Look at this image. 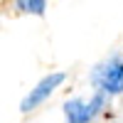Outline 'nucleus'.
<instances>
[{"label":"nucleus","mask_w":123,"mask_h":123,"mask_svg":"<svg viewBox=\"0 0 123 123\" xmlns=\"http://www.w3.org/2000/svg\"><path fill=\"white\" fill-rule=\"evenodd\" d=\"M64 79H67V74H64V71H54V74L44 76V79H42V81H39V84H37L32 91H30L25 98H22V104H20V111H25V113H27V111L37 108V106L42 104V101H44L49 94H52V91H54V89H57Z\"/></svg>","instance_id":"nucleus-2"},{"label":"nucleus","mask_w":123,"mask_h":123,"mask_svg":"<svg viewBox=\"0 0 123 123\" xmlns=\"http://www.w3.org/2000/svg\"><path fill=\"white\" fill-rule=\"evenodd\" d=\"M64 113H67L69 123H89V121H91L89 106L84 104V101H79V98L67 101V104H64Z\"/></svg>","instance_id":"nucleus-3"},{"label":"nucleus","mask_w":123,"mask_h":123,"mask_svg":"<svg viewBox=\"0 0 123 123\" xmlns=\"http://www.w3.org/2000/svg\"><path fill=\"white\" fill-rule=\"evenodd\" d=\"M86 106H89V116L94 118V116L98 113V111L104 108V94H96L94 98H91V104H86Z\"/></svg>","instance_id":"nucleus-5"},{"label":"nucleus","mask_w":123,"mask_h":123,"mask_svg":"<svg viewBox=\"0 0 123 123\" xmlns=\"http://www.w3.org/2000/svg\"><path fill=\"white\" fill-rule=\"evenodd\" d=\"M17 7L22 10V12H32V15H44L47 10V3H42V0H20Z\"/></svg>","instance_id":"nucleus-4"},{"label":"nucleus","mask_w":123,"mask_h":123,"mask_svg":"<svg viewBox=\"0 0 123 123\" xmlns=\"http://www.w3.org/2000/svg\"><path fill=\"white\" fill-rule=\"evenodd\" d=\"M94 81L101 89V94H121L123 91V62L111 59L108 64L98 67L94 74Z\"/></svg>","instance_id":"nucleus-1"}]
</instances>
